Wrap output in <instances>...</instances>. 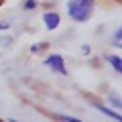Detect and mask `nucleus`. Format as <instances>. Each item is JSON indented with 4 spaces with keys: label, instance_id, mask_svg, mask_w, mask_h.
Masks as SVG:
<instances>
[{
    "label": "nucleus",
    "instance_id": "f257e3e1",
    "mask_svg": "<svg viewBox=\"0 0 122 122\" xmlns=\"http://www.w3.org/2000/svg\"><path fill=\"white\" fill-rule=\"evenodd\" d=\"M96 2L94 0H69L67 2V14L75 22H86L94 12Z\"/></svg>",
    "mask_w": 122,
    "mask_h": 122
},
{
    "label": "nucleus",
    "instance_id": "f03ea898",
    "mask_svg": "<svg viewBox=\"0 0 122 122\" xmlns=\"http://www.w3.org/2000/svg\"><path fill=\"white\" fill-rule=\"evenodd\" d=\"M45 63H47L49 69H53L55 73H59V75H67L65 61H63V57H61V55H49L47 59H45Z\"/></svg>",
    "mask_w": 122,
    "mask_h": 122
},
{
    "label": "nucleus",
    "instance_id": "7ed1b4c3",
    "mask_svg": "<svg viewBox=\"0 0 122 122\" xmlns=\"http://www.w3.org/2000/svg\"><path fill=\"white\" fill-rule=\"evenodd\" d=\"M43 22H45V26H47L49 30H55L57 26L61 25V16L57 12H45L43 14Z\"/></svg>",
    "mask_w": 122,
    "mask_h": 122
},
{
    "label": "nucleus",
    "instance_id": "20e7f679",
    "mask_svg": "<svg viewBox=\"0 0 122 122\" xmlns=\"http://www.w3.org/2000/svg\"><path fill=\"white\" fill-rule=\"evenodd\" d=\"M106 59H108V63L118 71V73H120V69H122V59H120V57H118V55H108Z\"/></svg>",
    "mask_w": 122,
    "mask_h": 122
},
{
    "label": "nucleus",
    "instance_id": "39448f33",
    "mask_svg": "<svg viewBox=\"0 0 122 122\" xmlns=\"http://www.w3.org/2000/svg\"><path fill=\"white\" fill-rule=\"evenodd\" d=\"M96 108L100 110V112H104L106 116H110V118H114V120H120V114H116L114 110H108L106 106H102V104H96Z\"/></svg>",
    "mask_w": 122,
    "mask_h": 122
},
{
    "label": "nucleus",
    "instance_id": "423d86ee",
    "mask_svg": "<svg viewBox=\"0 0 122 122\" xmlns=\"http://www.w3.org/2000/svg\"><path fill=\"white\" fill-rule=\"evenodd\" d=\"M22 8L25 10H35L37 8V0H25L22 2Z\"/></svg>",
    "mask_w": 122,
    "mask_h": 122
},
{
    "label": "nucleus",
    "instance_id": "0eeeda50",
    "mask_svg": "<svg viewBox=\"0 0 122 122\" xmlns=\"http://www.w3.org/2000/svg\"><path fill=\"white\" fill-rule=\"evenodd\" d=\"M57 120L59 122H81V120H77V118H71V116H61V114H57Z\"/></svg>",
    "mask_w": 122,
    "mask_h": 122
},
{
    "label": "nucleus",
    "instance_id": "6e6552de",
    "mask_svg": "<svg viewBox=\"0 0 122 122\" xmlns=\"http://www.w3.org/2000/svg\"><path fill=\"white\" fill-rule=\"evenodd\" d=\"M108 102H110L112 106H116L118 110H120V100H118V96H114V94H110V96H108Z\"/></svg>",
    "mask_w": 122,
    "mask_h": 122
},
{
    "label": "nucleus",
    "instance_id": "1a4fd4ad",
    "mask_svg": "<svg viewBox=\"0 0 122 122\" xmlns=\"http://www.w3.org/2000/svg\"><path fill=\"white\" fill-rule=\"evenodd\" d=\"M112 41H114V45H116V47H120V41H122V35H120V29L116 30V35H114V39H112Z\"/></svg>",
    "mask_w": 122,
    "mask_h": 122
},
{
    "label": "nucleus",
    "instance_id": "9d476101",
    "mask_svg": "<svg viewBox=\"0 0 122 122\" xmlns=\"http://www.w3.org/2000/svg\"><path fill=\"white\" fill-rule=\"evenodd\" d=\"M43 47H45V43H37V45H33V47H30V51H33V53H39Z\"/></svg>",
    "mask_w": 122,
    "mask_h": 122
},
{
    "label": "nucleus",
    "instance_id": "9b49d317",
    "mask_svg": "<svg viewBox=\"0 0 122 122\" xmlns=\"http://www.w3.org/2000/svg\"><path fill=\"white\" fill-rule=\"evenodd\" d=\"M8 26H10V22H6V20H2V22H0V30H6Z\"/></svg>",
    "mask_w": 122,
    "mask_h": 122
},
{
    "label": "nucleus",
    "instance_id": "f8f14e48",
    "mask_svg": "<svg viewBox=\"0 0 122 122\" xmlns=\"http://www.w3.org/2000/svg\"><path fill=\"white\" fill-rule=\"evenodd\" d=\"M81 51H83V55H90V45H83Z\"/></svg>",
    "mask_w": 122,
    "mask_h": 122
},
{
    "label": "nucleus",
    "instance_id": "ddd939ff",
    "mask_svg": "<svg viewBox=\"0 0 122 122\" xmlns=\"http://www.w3.org/2000/svg\"><path fill=\"white\" fill-rule=\"evenodd\" d=\"M8 122H18V120H14V118H10V120H8Z\"/></svg>",
    "mask_w": 122,
    "mask_h": 122
}]
</instances>
